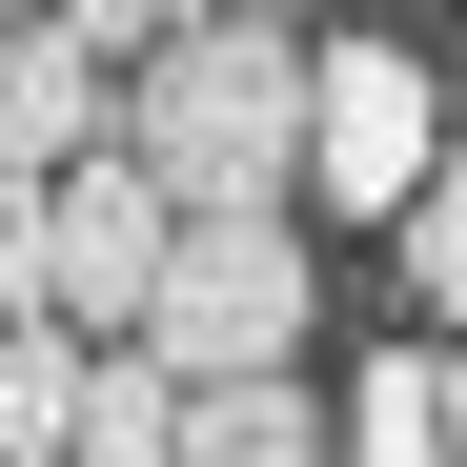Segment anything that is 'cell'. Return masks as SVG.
<instances>
[{"instance_id":"9","label":"cell","mask_w":467,"mask_h":467,"mask_svg":"<svg viewBox=\"0 0 467 467\" xmlns=\"http://www.w3.org/2000/svg\"><path fill=\"white\" fill-rule=\"evenodd\" d=\"M183 407H203V386H183L163 346H102V386H82V447H61V467H183Z\"/></svg>"},{"instance_id":"13","label":"cell","mask_w":467,"mask_h":467,"mask_svg":"<svg viewBox=\"0 0 467 467\" xmlns=\"http://www.w3.org/2000/svg\"><path fill=\"white\" fill-rule=\"evenodd\" d=\"M203 21H285V0H203Z\"/></svg>"},{"instance_id":"1","label":"cell","mask_w":467,"mask_h":467,"mask_svg":"<svg viewBox=\"0 0 467 467\" xmlns=\"http://www.w3.org/2000/svg\"><path fill=\"white\" fill-rule=\"evenodd\" d=\"M305 61L326 41H285V21H183L163 61H122V142L183 203H285L305 183Z\"/></svg>"},{"instance_id":"11","label":"cell","mask_w":467,"mask_h":467,"mask_svg":"<svg viewBox=\"0 0 467 467\" xmlns=\"http://www.w3.org/2000/svg\"><path fill=\"white\" fill-rule=\"evenodd\" d=\"M0 326H61V183L0 163Z\"/></svg>"},{"instance_id":"3","label":"cell","mask_w":467,"mask_h":467,"mask_svg":"<svg viewBox=\"0 0 467 467\" xmlns=\"http://www.w3.org/2000/svg\"><path fill=\"white\" fill-rule=\"evenodd\" d=\"M305 244H285V203H203L183 223V265H163V305H142V346H163L183 386H265V366H305Z\"/></svg>"},{"instance_id":"2","label":"cell","mask_w":467,"mask_h":467,"mask_svg":"<svg viewBox=\"0 0 467 467\" xmlns=\"http://www.w3.org/2000/svg\"><path fill=\"white\" fill-rule=\"evenodd\" d=\"M427 163H447V82H427V41L346 21L326 61H305V203H326V223H407Z\"/></svg>"},{"instance_id":"14","label":"cell","mask_w":467,"mask_h":467,"mask_svg":"<svg viewBox=\"0 0 467 467\" xmlns=\"http://www.w3.org/2000/svg\"><path fill=\"white\" fill-rule=\"evenodd\" d=\"M21 21H41V0H0V41H21Z\"/></svg>"},{"instance_id":"4","label":"cell","mask_w":467,"mask_h":467,"mask_svg":"<svg viewBox=\"0 0 467 467\" xmlns=\"http://www.w3.org/2000/svg\"><path fill=\"white\" fill-rule=\"evenodd\" d=\"M183 183L142 163V142H102V163H61V326H102V346H142V305H163V265H183Z\"/></svg>"},{"instance_id":"7","label":"cell","mask_w":467,"mask_h":467,"mask_svg":"<svg viewBox=\"0 0 467 467\" xmlns=\"http://www.w3.org/2000/svg\"><path fill=\"white\" fill-rule=\"evenodd\" d=\"M183 467H346V407H305V366L203 386V407H183Z\"/></svg>"},{"instance_id":"8","label":"cell","mask_w":467,"mask_h":467,"mask_svg":"<svg viewBox=\"0 0 467 467\" xmlns=\"http://www.w3.org/2000/svg\"><path fill=\"white\" fill-rule=\"evenodd\" d=\"M82 386H102V326H0V467L82 447Z\"/></svg>"},{"instance_id":"5","label":"cell","mask_w":467,"mask_h":467,"mask_svg":"<svg viewBox=\"0 0 467 467\" xmlns=\"http://www.w3.org/2000/svg\"><path fill=\"white\" fill-rule=\"evenodd\" d=\"M102 142H122V82H102V41L82 21H21V41H0V163H102Z\"/></svg>"},{"instance_id":"10","label":"cell","mask_w":467,"mask_h":467,"mask_svg":"<svg viewBox=\"0 0 467 467\" xmlns=\"http://www.w3.org/2000/svg\"><path fill=\"white\" fill-rule=\"evenodd\" d=\"M386 265H407V305H427V326H467V142L427 163V203L386 223Z\"/></svg>"},{"instance_id":"6","label":"cell","mask_w":467,"mask_h":467,"mask_svg":"<svg viewBox=\"0 0 467 467\" xmlns=\"http://www.w3.org/2000/svg\"><path fill=\"white\" fill-rule=\"evenodd\" d=\"M346 467H467V346H386L346 386Z\"/></svg>"},{"instance_id":"12","label":"cell","mask_w":467,"mask_h":467,"mask_svg":"<svg viewBox=\"0 0 467 467\" xmlns=\"http://www.w3.org/2000/svg\"><path fill=\"white\" fill-rule=\"evenodd\" d=\"M41 21H82V41H102V61H163V41H183V21H203V0H41Z\"/></svg>"}]
</instances>
